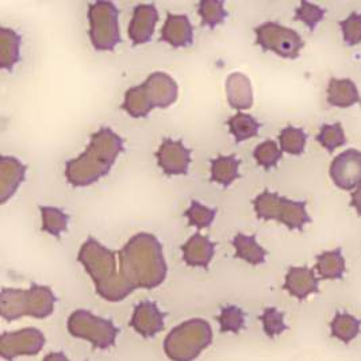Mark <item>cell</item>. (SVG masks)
Masks as SVG:
<instances>
[{"label":"cell","mask_w":361,"mask_h":361,"mask_svg":"<svg viewBox=\"0 0 361 361\" xmlns=\"http://www.w3.org/2000/svg\"><path fill=\"white\" fill-rule=\"evenodd\" d=\"M121 274L134 290H153L164 283L168 267L159 238L152 233H137L119 249Z\"/></svg>","instance_id":"6da1fadb"},{"label":"cell","mask_w":361,"mask_h":361,"mask_svg":"<svg viewBox=\"0 0 361 361\" xmlns=\"http://www.w3.org/2000/svg\"><path fill=\"white\" fill-rule=\"evenodd\" d=\"M123 150V138L119 134L110 128H100L91 134L90 144L82 154L66 161V180L73 187L92 185L110 173Z\"/></svg>","instance_id":"7a4b0ae2"},{"label":"cell","mask_w":361,"mask_h":361,"mask_svg":"<svg viewBox=\"0 0 361 361\" xmlns=\"http://www.w3.org/2000/svg\"><path fill=\"white\" fill-rule=\"evenodd\" d=\"M78 262L95 284V291L107 302H121L134 291L119 269L118 253L90 237L82 244Z\"/></svg>","instance_id":"3957f363"},{"label":"cell","mask_w":361,"mask_h":361,"mask_svg":"<svg viewBox=\"0 0 361 361\" xmlns=\"http://www.w3.org/2000/svg\"><path fill=\"white\" fill-rule=\"evenodd\" d=\"M56 296L48 286L33 283L29 290L3 288L0 294V314L11 322L22 317L44 319L54 312Z\"/></svg>","instance_id":"277c9868"},{"label":"cell","mask_w":361,"mask_h":361,"mask_svg":"<svg viewBox=\"0 0 361 361\" xmlns=\"http://www.w3.org/2000/svg\"><path fill=\"white\" fill-rule=\"evenodd\" d=\"M213 343V329L202 318L188 319L172 329L164 340V352L171 361H194Z\"/></svg>","instance_id":"5b68a950"},{"label":"cell","mask_w":361,"mask_h":361,"mask_svg":"<svg viewBox=\"0 0 361 361\" xmlns=\"http://www.w3.org/2000/svg\"><path fill=\"white\" fill-rule=\"evenodd\" d=\"M253 209L259 219L278 221L290 230H303L312 222L305 202L280 197L269 190H264L253 199Z\"/></svg>","instance_id":"8992f818"},{"label":"cell","mask_w":361,"mask_h":361,"mask_svg":"<svg viewBox=\"0 0 361 361\" xmlns=\"http://www.w3.org/2000/svg\"><path fill=\"white\" fill-rule=\"evenodd\" d=\"M90 39L94 49L111 51L121 42L119 11L113 1L98 0L88 6Z\"/></svg>","instance_id":"52a82bcc"},{"label":"cell","mask_w":361,"mask_h":361,"mask_svg":"<svg viewBox=\"0 0 361 361\" xmlns=\"http://www.w3.org/2000/svg\"><path fill=\"white\" fill-rule=\"evenodd\" d=\"M66 328L71 336L88 341L95 349H109L114 346L119 331L110 319L87 310L72 312L68 318Z\"/></svg>","instance_id":"ba28073f"},{"label":"cell","mask_w":361,"mask_h":361,"mask_svg":"<svg viewBox=\"0 0 361 361\" xmlns=\"http://www.w3.org/2000/svg\"><path fill=\"white\" fill-rule=\"evenodd\" d=\"M256 44L279 57L294 60L305 48V41L295 30L276 22H265L255 29Z\"/></svg>","instance_id":"9c48e42d"},{"label":"cell","mask_w":361,"mask_h":361,"mask_svg":"<svg viewBox=\"0 0 361 361\" xmlns=\"http://www.w3.org/2000/svg\"><path fill=\"white\" fill-rule=\"evenodd\" d=\"M45 334L35 328L4 333L0 337V356L13 361L19 356H35L45 346Z\"/></svg>","instance_id":"30bf717a"},{"label":"cell","mask_w":361,"mask_h":361,"mask_svg":"<svg viewBox=\"0 0 361 361\" xmlns=\"http://www.w3.org/2000/svg\"><path fill=\"white\" fill-rule=\"evenodd\" d=\"M330 178L334 184L350 191L361 185V152L356 149H348L334 157L329 169Z\"/></svg>","instance_id":"8fae6325"},{"label":"cell","mask_w":361,"mask_h":361,"mask_svg":"<svg viewBox=\"0 0 361 361\" xmlns=\"http://www.w3.org/2000/svg\"><path fill=\"white\" fill-rule=\"evenodd\" d=\"M157 164L168 176L187 175L191 164V149L184 147L180 140L165 138L156 152Z\"/></svg>","instance_id":"7c38bea8"},{"label":"cell","mask_w":361,"mask_h":361,"mask_svg":"<svg viewBox=\"0 0 361 361\" xmlns=\"http://www.w3.org/2000/svg\"><path fill=\"white\" fill-rule=\"evenodd\" d=\"M142 85L145 88V92L148 95L153 109L154 107L166 109L178 100V95H179L178 82L165 72L150 73L147 80L142 82Z\"/></svg>","instance_id":"4fadbf2b"},{"label":"cell","mask_w":361,"mask_h":361,"mask_svg":"<svg viewBox=\"0 0 361 361\" xmlns=\"http://www.w3.org/2000/svg\"><path fill=\"white\" fill-rule=\"evenodd\" d=\"M159 20V11L154 4L142 3L134 7L128 35L134 47L147 44L154 33Z\"/></svg>","instance_id":"5bb4252c"},{"label":"cell","mask_w":361,"mask_h":361,"mask_svg":"<svg viewBox=\"0 0 361 361\" xmlns=\"http://www.w3.org/2000/svg\"><path fill=\"white\" fill-rule=\"evenodd\" d=\"M164 325L165 315L156 303L144 300L134 307L130 326L144 338H153L164 329Z\"/></svg>","instance_id":"9a60e30c"},{"label":"cell","mask_w":361,"mask_h":361,"mask_svg":"<svg viewBox=\"0 0 361 361\" xmlns=\"http://www.w3.org/2000/svg\"><path fill=\"white\" fill-rule=\"evenodd\" d=\"M160 41L173 48H190L194 44V27L190 18L184 14L168 13Z\"/></svg>","instance_id":"2e32d148"},{"label":"cell","mask_w":361,"mask_h":361,"mask_svg":"<svg viewBox=\"0 0 361 361\" xmlns=\"http://www.w3.org/2000/svg\"><path fill=\"white\" fill-rule=\"evenodd\" d=\"M283 288L299 300L319 291V279L315 271L307 267H291L286 275Z\"/></svg>","instance_id":"e0dca14e"},{"label":"cell","mask_w":361,"mask_h":361,"mask_svg":"<svg viewBox=\"0 0 361 361\" xmlns=\"http://www.w3.org/2000/svg\"><path fill=\"white\" fill-rule=\"evenodd\" d=\"M27 166L13 156H0V203L4 204L14 197L25 181Z\"/></svg>","instance_id":"ac0fdd59"},{"label":"cell","mask_w":361,"mask_h":361,"mask_svg":"<svg viewBox=\"0 0 361 361\" xmlns=\"http://www.w3.org/2000/svg\"><path fill=\"white\" fill-rule=\"evenodd\" d=\"M183 260L188 267L207 268L215 253V244L206 235L197 233L192 234L188 241L181 247Z\"/></svg>","instance_id":"d6986e66"},{"label":"cell","mask_w":361,"mask_h":361,"mask_svg":"<svg viewBox=\"0 0 361 361\" xmlns=\"http://www.w3.org/2000/svg\"><path fill=\"white\" fill-rule=\"evenodd\" d=\"M226 97L230 106L238 111L247 110L253 104V90L249 78L234 72L226 79Z\"/></svg>","instance_id":"ffe728a7"},{"label":"cell","mask_w":361,"mask_h":361,"mask_svg":"<svg viewBox=\"0 0 361 361\" xmlns=\"http://www.w3.org/2000/svg\"><path fill=\"white\" fill-rule=\"evenodd\" d=\"M360 100L356 84L350 79H330L328 85V103L330 106L348 109Z\"/></svg>","instance_id":"44dd1931"},{"label":"cell","mask_w":361,"mask_h":361,"mask_svg":"<svg viewBox=\"0 0 361 361\" xmlns=\"http://www.w3.org/2000/svg\"><path fill=\"white\" fill-rule=\"evenodd\" d=\"M20 35L8 27H0V68L13 71L20 61Z\"/></svg>","instance_id":"7402d4cb"},{"label":"cell","mask_w":361,"mask_h":361,"mask_svg":"<svg viewBox=\"0 0 361 361\" xmlns=\"http://www.w3.org/2000/svg\"><path fill=\"white\" fill-rule=\"evenodd\" d=\"M233 247L235 249V257L244 260L250 265H260L265 262L267 250L264 249L256 240V235H247L238 233L234 235L231 241Z\"/></svg>","instance_id":"603a6c76"},{"label":"cell","mask_w":361,"mask_h":361,"mask_svg":"<svg viewBox=\"0 0 361 361\" xmlns=\"http://www.w3.org/2000/svg\"><path fill=\"white\" fill-rule=\"evenodd\" d=\"M315 271L321 279H341L346 271L343 252L340 249H336V250H328L321 253L317 257Z\"/></svg>","instance_id":"cb8c5ba5"},{"label":"cell","mask_w":361,"mask_h":361,"mask_svg":"<svg viewBox=\"0 0 361 361\" xmlns=\"http://www.w3.org/2000/svg\"><path fill=\"white\" fill-rule=\"evenodd\" d=\"M121 109L133 118H147L153 110L142 84L134 85L125 92V99Z\"/></svg>","instance_id":"d4e9b609"},{"label":"cell","mask_w":361,"mask_h":361,"mask_svg":"<svg viewBox=\"0 0 361 361\" xmlns=\"http://www.w3.org/2000/svg\"><path fill=\"white\" fill-rule=\"evenodd\" d=\"M361 321L348 312H337L330 322L331 336L344 344H349L360 334Z\"/></svg>","instance_id":"484cf974"},{"label":"cell","mask_w":361,"mask_h":361,"mask_svg":"<svg viewBox=\"0 0 361 361\" xmlns=\"http://www.w3.org/2000/svg\"><path fill=\"white\" fill-rule=\"evenodd\" d=\"M238 168L240 160L234 154L218 156L212 160V181L224 187H229L240 176Z\"/></svg>","instance_id":"4316f807"},{"label":"cell","mask_w":361,"mask_h":361,"mask_svg":"<svg viewBox=\"0 0 361 361\" xmlns=\"http://www.w3.org/2000/svg\"><path fill=\"white\" fill-rule=\"evenodd\" d=\"M228 126L237 144L244 142L247 138L256 137L262 128V125L256 121L255 116L245 113L233 115L228 121Z\"/></svg>","instance_id":"83f0119b"},{"label":"cell","mask_w":361,"mask_h":361,"mask_svg":"<svg viewBox=\"0 0 361 361\" xmlns=\"http://www.w3.org/2000/svg\"><path fill=\"white\" fill-rule=\"evenodd\" d=\"M39 213L42 219V231H47L50 235L60 238L61 234L68 229L69 215L59 207L49 206H39Z\"/></svg>","instance_id":"f1b7e54d"},{"label":"cell","mask_w":361,"mask_h":361,"mask_svg":"<svg viewBox=\"0 0 361 361\" xmlns=\"http://www.w3.org/2000/svg\"><path fill=\"white\" fill-rule=\"evenodd\" d=\"M280 149L284 153H288L291 156H300L307 142V134L300 128L287 126L280 132L279 137Z\"/></svg>","instance_id":"f546056e"},{"label":"cell","mask_w":361,"mask_h":361,"mask_svg":"<svg viewBox=\"0 0 361 361\" xmlns=\"http://www.w3.org/2000/svg\"><path fill=\"white\" fill-rule=\"evenodd\" d=\"M197 13L202 18V25L214 29L225 22L228 11L222 0H202L197 4Z\"/></svg>","instance_id":"4dcf8cb0"},{"label":"cell","mask_w":361,"mask_h":361,"mask_svg":"<svg viewBox=\"0 0 361 361\" xmlns=\"http://www.w3.org/2000/svg\"><path fill=\"white\" fill-rule=\"evenodd\" d=\"M315 140L319 142L322 148L326 149L329 153H333L334 150L345 145L346 137H345L344 128L340 122L324 125Z\"/></svg>","instance_id":"1f68e13d"},{"label":"cell","mask_w":361,"mask_h":361,"mask_svg":"<svg viewBox=\"0 0 361 361\" xmlns=\"http://www.w3.org/2000/svg\"><path fill=\"white\" fill-rule=\"evenodd\" d=\"M218 322L222 333H238L245 326V312L234 305L225 306L218 317Z\"/></svg>","instance_id":"d6a6232c"},{"label":"cell","mask_w":361,"mask_h":361,"mask_svg":"<svg viewBox=\"0 0 361 361\" xmlns=\"http://www.w3.org/2000/svg\"><path fill=\"white\" fill-rule=\"evenodd\" d=\"M184 216L188 219L190 226H194L199 230L207 229L213 225L214 219L216 216V210L206 207L197 200H192L190 209L184 213Z\"/></svg>","instance_id":"836d02e7"},{"label":"cell","mask_w":361,"mask_h":361,"mask_svg":"<svg viewBox=\"0 0 361 361\" xmlns=\"http://www.w3.org/2000/svg\"><path fill=\"white\" fill-rule=\"evenodd\" d=\"M253 157L257 161V164L263 166L264 169H271L278 165L280 159L283 157V152L275 141L267 140L263 144L255 148Z\"/></svg>","instance_id":"e575fe53"},{"label":"cell","mask_w":361,"mask_h":361,"mask_svg":"<svg viewBox=\"0 0 361 361\" xmlns=\"http://www.w3.org/2000/svg\"><path fill=\"white\" fill-rule=\"evenodd\" d=\"M260 321L263 322L264 333L269 338H275L287 330L284 314L276 307H267L260 317Z\"/></svg>","instance_id":"d590c367"},{"label":"cell","mask_w":361,"mask_h":361,"mask_svg":"<svg viewBox=\"0 0 361 361\" xmlns=\"http://www.w3.org/2000/svg\"><path fill=\"white\" fill-rule=\"evenodd\" d=\"M325 14L326 11L322 7L303 0L300 1L299 7L295 10V19L303 22L312 32L318 26V23L324 19Z\"/></svg>","instance_id":"8d00e7d4"},{"label":"cell","mask_w":361,"mask_h":361,"mask_svg":"<svg viewBox=\"0 0 361 361\" xmlns=\"http://www.w3.org/2000/svg\"><path fill=\"white\" fill-rule=\"evenodd\" d=\"M343 37L346 45L356 47L361 42V14L353 11L350 16L340 22Z\"/></svg>","instance_id":"74e56055"},{"label":"cell","mask_w":361,"mask_h":361,"mask_svg":"<svg viewBox=\"0 0 361 361\" xmlns=\"http://www.w3.org/2000/svg\"><path fill=\"white\" fill-rule=\"evenodd\" d=\"M350 206L361 215V185L356 188V191H353L352 197H350Z\"/></svg>","instance_id":"f35d334b"},{"label":"cell","mask_w":361,"mask_h":361,"mask_svg":"<svg viewBox=\"0 0 361 361\" xmlns=\"http://www.w3.org/2000/svg\"><path fill=\"white\" fill-rule=\"evenodd\" d=\"M42 361H71L63 352H51Z\"/></svg>","instance_id":"ab89813d"}]
</instances>
